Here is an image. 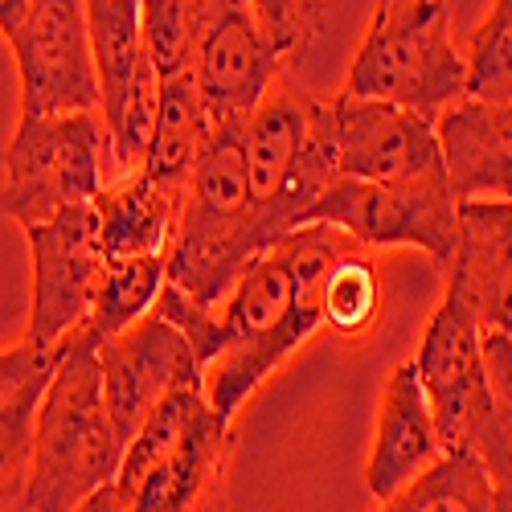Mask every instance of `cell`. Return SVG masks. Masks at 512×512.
<instances>
[{
	"label": "cell",
	"instance_id": "cell-15",
	"mask_svg": "<svg viewBox=\"0 0 512 512\" xmlns=\"http://www.w3.org/2000/svg\"><path fill=\"white\" fill-rule=\"evenodd\" d=\"M443 271L484 328L512 332V197L459 201V242Z\"/></svg>",
	"mask_w": 512,
	"mask_h": 512
},
{
	"label": "cell",
	"instance_id": "cell-28",
	"mask_svg": "<svg viewBox=\"0 0 512 512\" xmlns=\"http://www.w3.org/2000/svg\"><path fill=\"white\" fill-rule=\"evenodd\" d=\"M50 365H54V353L33 349L29 340H25V345H17V349H5V353H0V398H9L17 386H25L33 373L50 369Z\"/></svg>",
	"mask_w": 512,
	"mask_h": 512
},
{
	"label": "cell",
	"instance_id": "cell-5",
	"mask_svg": "<svg viewBox=\"0 0 512 512\" xmlns=\"http://www.w3.org/2000/svg\"><path fill=\"white\" fill-rule=\"evenodd\" d=\"M345 91L439 119L467 95V62L451 41L447 0H381L353 54Z\"/></svg>",
	"mask_w": 512,
	"mask_h": 512
},
{
	"label": "cell",
	"instance_id": "cell-10",
	"mask_svg": "<svg viewBox=\"0 0 512 512\" xmlns=\"http://www.w3.org/2000/svg\"><path fill=\"white\" fill-rule=\"evenodd\" d=\"M480 312L447 279L443 300L431 312L414 353V369L431 402L443 447H472L488 414V373L480 345Z\"/></svg>",
	"mask_w": 512,
	"mask_h": 512
},
{
	"label": "cell",
	"instance_id": "cell-14",
	"mask_svg": "<svg viewBox=\"0 0 512 512\" xmlns=\"http://www.w3.org/2000/svg\"><path fill=\"white\" fill-rule=\"evenodd\" d=\"M443 451L439 426L426 402V390L418 381L414 361H402L390 369L386 386H381L377 402V422H373V447L365 459V488L377 504L398 496L426 463H435Z\"/></svg>",
	"mask_w": 512,
	"mask_h": 512
},
{
	"label": "cell",
	"instance_id": "cell-4",
	"mask_svg": "<svg viewBox=\"0 0 512 512\" xmlns=\"http://www.w3.org/2000/svg\"><path fill=\"white\" fill-rule=\"evenodd\" d=\"M263 250L267 246L259 238V226H254L246 185L242 119H226L213 127L205 152L193 164L181 222L173 246L164 254L168 283L197 304H213Z\"/></svg>",
	"mask_w": 512,
	"mask_h": 512
},
{
	"label": "cell",
	"instance_id": "cell-11",
	"mask_svg": "<svg viewBox=\"0 0 512 512\" xmlns=\"http://www.w3.org/2000/svg\"><path fill=\"white\" fill-rule=\"evenodd\" d=\"M99 377L123 447L164 394H173L177 386H205L189 336L156 308L119 336L99 340Z\"/></svg>",
	"mask_w": 512,
	"mask_h": 512
},
{
	"label": "cell",
	"instance_id": "cell-19",
	"mask_svg": "<svg viewBox=\"0 0 512 512\" xmlns=\"http://www.w3.org/2000/svg\"><path fill=\"white\" fill-rule=\"evenodd\" d=\"M213 115L201 99V87L193 70L177 78H160V99H156V119H152V136L144 148L140 168L160 181H177L189 185L193 164L205 152L213 136Z\"/></svg>",
	"mask_w": 512,
	"mask_h": 512
},
{
	"label": "cell",
	"instance_id": "cell-2",
	"mask_svg": "<svg viewBox=\"0 0 512 512\" xmlns=\"http://www.w3.org/2000/svg\"><path fill=\"white\" fill-rule=\"evenodd\" d=\"M119 459L123 439L115 435V422L103 402L99 340L87 328H78L54 349V369L37 402L25 508H82L91 492L115 480Z\"/></svg>",
	"mask_w": 512,
	"mask_h": 512
},
{
	"label": "cell",
	"instance_id": "cell-16",
	"mask_svg": "<svg viewBox=\"0 0 512 512\" xmlns=\"http://www.w3.org/2000/svg\"><path fill=\"white\" fill-rule=\"evenodd\" d=\"M435 132L459 201L512 197V99L463 95L435 119Z\"/></svg>",
	"mask_w": 512,
	"mask_h": 512
},
{
	"label": "cell",
	"instance_id": "cell-24",
	"mask_svg": "<svg viewBox=\"0 0 512 512\" xmlns=\"http://www.w3.org/2000/svg\"><path fill=\"white\" fill-rule=\"evenodd\" d=\"M50 369L33 373L25 386H17L9 398H0V512L25 508V488L33 472V422Z\"/></svg>",
	"mask_w": 512,
	"mask_h": 512
},
{
	"label": "cell",
	"instance_id": "cell-7",
	"mask_svg": "<svg viewBox=\"0 0 512 512\" xmlns=\"http://www.w3.org/2000/svg\"><path fill=\"white\" fill-rule=\"evenodd\" d=\"M312 222L340 226L369 250L414 246L431 254L439 267H447L459 242V197L451 189V177H422L394 185L336 177L308 209V226Z\"/></svg>",
	"mask_w": 512,
	"mask_h": 512
},
{
	"label": "cell",
	"instance_id": "cell-22",
	"mask_svg": "<svg viewBox=\"0 0 512 512\" xmlns=\"http://www.w3.org/2000/svg\"><path fill=\"white\" fill-rule=\"evenodd\" d=\"M168 279V263L164 254H132V259H107L95 300H91V316L87 328L95 340H111L123 328H132L140 316H148L160 300V287Z\"/></svg>",
	"mask_w": 512,
	"mask_h": 512
},
{
	"label": "cell",
	"instance_id": "cell-3",
	"mask_svg": "<svg viewBox=\"0 0 512 512\" xmlns=\"http://www.w3.org/2000/svg\"><path fill=\"white\" fill-rule=\"evenodd\" d=\"M242 160L254 226L271 250L291 230L308 226V209L340 177L332 99L275 78L263 103L242 119Z\"/></svg>",
	"mask_w": 512,
	"mask_h": 512
},
{
	"label": "cell",
	"instance_id": "cell-1",
	"mask_svg": "<svg viewBox=\"0 0 512 512\" xmlns=\"http://www.w3.org/2000/svg\"><path fill=\"white\" fill-rule=\"evenodd\" d=\"M361 242L340 226L312 222L254 254L230 291L197 304L164 279L156 312L173 320L197 353L209 406L230 422L267 381L324 328L320 283L345 250Z\"/></svg>",
	"mask_w": 512,
	"mask_h": 512
},
{
	"label": "cell",
	"instance_id": "cell-26",
	"mask_svg": "<svg viewBox=\"0 0 512 512\" xmlns=\"http://www.w3.org/2000/svg\"><path fill=\"white\" fill-rule=\"evenodd\" d=\"M467 95L512 99V0H496L492 13L467 37Z\"/></svg>",
	"mask_w": 512,
	"mask_h": 512
},
{
	"label": "cell",
	"instance_id": "cell-20",
	"mask_svg": "<svg viewBox=\"0 0 512 512\" xmlns=\"http://www.w3.org/2000/svg\"><path fill=\"white\" fill-rule=\"evenodd\" d=\"M381 508L390 512H496V484L472 447H443L435 463Z\"/></svg>",
	"mask_w": 512,
	"mask_h": 512
},
{
	"label": "cell",
	"instance_id": "cell-13",
	"mask_svg": "<svg viewBox=\"0 0 512 512\" xmlns=\"http://www.w3.org/2000/svg\"><path fill=\"white\" fill-rule=\"evenodd\" d=\"M279 74H283V62L263 37V29L254 25L250 9H230L226 17L213 21L201 37L197 62H193V78L213 123L246 119L275 87Z\"/></svg>",
	"mask_w": 512,
	"mask_h": 512
},
{
	"label": "cell",
	"instance_id": "cell-27",
	"mask_svg": "<svg viewBox=\"0 0 512 512\" xmlns=\"http://www.w3.org/2000/svg\"><path fill=\"white\" fill-rule=\"evenodd\" d=\"M328 0H250V17L283 66H300L328 29Z\"/></svg>",
	"mask_w": 512,
	"mask_h": 512
},
{
	"label": "cell",
	"instance_id": "cell-29",
	"mask_svg": "<svg viewBox=\"0 0 512 512\" xmlns=\"http://www.w3.org/2000/svg\"><path fill=\"white\" fill-rule=\"evenodd\" d=\"M189 5L197 9V17H201V29H209L218 17H226L230 9H250V0H189Z\"/></svg>",
	"mask_w": 512,
	"mask_h": 512
},
{
	"label": "cell",
	"instance_id": "cell-9",
	"mask_svg": "<svg viewBox=\"0 0 512 512\" xmlns=\"http://www.w3.org/2000/svg\"><path fill=\"white\" fill-rule=\"evenodd\" d=\"M33 263V308L25 340L41 353H54L70 332L91 316V300L103 275V246L91 205H66L46 222L21 226Z\"/></svg>",
	"mask_w": 512,
	"mask_h": 512
},
{
	"label": "cell",
	"instance_id": "cell-17",
	"mask_svg": "<svg viewBox=\"0 0 512 512\" xmlns=\"http://www.w3.org/2000/svg\"><path fill=\"white\" fill-rule=\"evenodd\" d=\"M234 451V422L209 406V398L197 406L181 439L168 447V455L132 488L127 508L132 512H185L201 508L218 492L226 463Z\"/></svg>",
	"mask_w": 512,
	"mask_h": 512
},
{
	"label": "cell",
	"instance_id": "cell-25",
	"mask_svg": "<svg viewBox=\"0 0 512 512\" xmlns=\"http://www.w3.org/2000/svg\"><path fill=\"white\" fill-rule=\"evenodd\" d=\"M201 37L205 29L189 0H140V41L156 78L189 74Z\"/></svg>",
	"mask_w": 512,
	"mask_h": 512
},
{
	"label": "cell",
	"instance_id": "cell-12",
	"mask_svg": "<svg viewBox=\"0 0 512 512\" xmlns=\"http://www.w3.org/2000/svg\"><path fill=\"white\" fill-rule=\"evenodd\" d=\"M332 127H336L340 177L381 181V185L447 177L435 119H426L410 107L357 99L345 91L332 99Z\"/></svg>",
	"mask_w": 512,
	"mask_h": 512
},
{
	"label": "cell",
	"instance_id": "cell-21",
	"mask_svg": "<svg viewBox=\"0 0 512 512\" xmlns=\"http://www.w3.org/2000/svg\"><path fill=\"white\" fill-rule=\"evenodd\" d=\"M484 373H488V414L476 431L472 451L488 463L496 484V512H512V332L484 328Z\"/></svg>",
	"mask_w": 512,
	"mask_h": 512
},
{
	"label": "cell",
	"instance_id": "cell-30",
	"mask_svg": "<svg viewBox=\"0 0 512 512\" xmlns=\"http://www.w3.org/2000/svg\"><path fill=\"white\" fill-rule=\"evenodd\" d=\"M21 9H25V0H0V37H9V33H13Z\"/></svg>",
	"mask_w": 512,
	"mask_h": 512
},
{
	"label": "cell",
	"instance_id": "cell-18",
	"mask_svg": "<svg viewBox=\"0 0 512 512\" xmlns=\"http://www.w3.org/2000/svg\"><path fill=\"white\" fill-rule=\"evenodd\" d=\"M185 189L177 181H160L144 168L123 173V181H107L91 209L103 259H132V254H168L181 222Z\"/></svg>",
	"mask_w": 512,
	"mask_h": 512
},
{
	"label": "cell",
	"instance_id": "cell-23",
	"mask_svg": "<svg viewBox=\"0 0 512 512\" xmlns=\"http://www.w3.org/2000/svg\"><path fill=\"white\" fill-rule=\"evenodd\" d=\"M320 316L336 336H365L381 316V279L369 254L345 250L320 283Z\"/></svg>",
	"mask_w": 512,
	"mask_h": 512
},
{
	"label": "cell",
	"instance_id": "cell-8",
	"mask_svg": "<svg viewBox=\"0 0 512 512\" xmlns=\"http://www.w3.org/2000/svg\"><path fill=\"white\" fill-rule=\"evenodd\" d=\"M5 41L17 58L21 115L99 111L87 0H25Z\"/></svg>",
	"mask_w": 512,
	"mask_h": 512
},
{
	"label": "cell",
	"instance_id": "cell-6",
	"mask_svg": "<svg viewBox=\"0 0 512 512\" xmlns=\"http://www.w3.org/2000/svg\"><path fill=\"white\" fill-rule=\"evenodd\" d=\"M107 132L99 111L21 115L5 148V209L17 226L46 222L66 205H91L107 185Z\"/></svg>",
	"mask_w": 512,
	"mask_h": 512
}]
</instances>
